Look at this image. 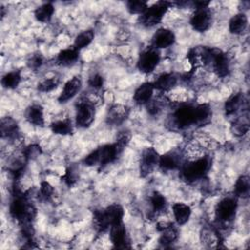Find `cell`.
I'll use <instances>...</instances> for the list:
<instances>
[{
  "instance_id": "obj_33",
  "label": "cell",
  "mask_w": 250,
  "mask_h": 250,
  "mask_svg": "<svg viewBox=\"0 0 250 250\" xmlns=\"http://www.w3.org/2000/svg\"><path fill=\"white\" fill-rule=\"evenodd\" d=\"M93 219H94V227L99 232H104L109 228V226L104 216L103 210H95Z\"/></svg>"
},
{
  "instance_id": "obj_30",
  "label": "cell",
  "mask_w": 250,
  "mask_h": 250,
  "mask_svg": "<svg viewBox=\"0 0 250 250\" xmlns=\"http://www.w3.org/2000/svg\"><path fill=\"white\" fill-rule=\"evenodd\" d=\"M21 80V72L19 70H15V71H10L8 73H6L5 75H3L2 79H1V84L5 89H16L20 82Z\"/></svg>"
},
{
  "instance_id": "obj_15",
  "label": "cell",
  "mask_w": 250,
  "mask_h": 250,
  "mask_svg": "<svg viewBox=\"0 0 250 250\" xmlns=\"http://www.w3.org/2000/svg\"><path fill=\"white\" fill-rule=\"evenodd\" d=\"M129 109L122 104H115L111 106L106 114V122L111 125L121 124L128 116Z\"/></svg>"
},
{
  "instance_id": "obj_39",
  "label": "cell",
  "mask_w": 250,
  "mask_h": 250,
  "mask_svg": "<svg viewBox=\"0 0 250 250\" xmlns=\"http://www.w3.org/2000/svg\"><path fill=\"white\" fill-rule=\"evenodd\" d=\"M249 130L248 121H236L232 126V132L236 136L245 135Z\"/></svg>"
},
{
  "instance_id": "obj_22",
  "label": "cell",
  "mask_w": 250,
  "mask_h": 250,
  "mask_svg": "<svg viewBox=\"0 0 250 250\" xmlns=\"http://www.w3.org/2000/svg\"><path fill=\"white\" fill-rule=\"evenodd\" d=\"M172 210H173L175 221L178 225H185L190 218L191 209L188 205L185 203H182V202L174 203L172 206Z\"/></svg>"
},
{
  "instance_id": "obj_24",
  "label": "cell",
  "mask_w": 250,
  "mask_h": 250,
  "mask_svg": "<svg viewBox=\"0 0 250 250\" xmlns=\"http://www.w3.org/2000/svg\"><path fill=\"white\" fill-rule=\"evenodd\" d=\"M248 24L247 16L244 13H238L234 15L229 22V32L232 34H240L242 33Z\"/></svg>"
},
{
  "instance_id": "obj_5",
  "label": "cell",
  "mask_w": 250,
  "mask_h": 250,
  "mask_svg": "<svg viewBox=\"0 0 250 250\" xmlns=\"http://www.w3.org/2000/svg\"><path fill=\"white\" fill-rule=\"evenodd\" d=\"M95 104L88 99H83L76 104L75 123L80 128L89 127L95 119Z\"/></svg>"
},
{
  "instance_id": "obj_18",
  "label": "cell",
  "mask_w": 250,
  "mask_h": 250,
  "mask_svg": "<svg viewBox=\"0 0 250 250\" xmlns=\"http://www.w3.org/2000/svg\"><path fill=\"white\" fill-rule=\"evenodd\" d=\"M154 86L152 82H145L141 84L134 93V101L138 104H146L152 98Z\"/></svg>"
},
{
  "instance_id": "obj_35",
  "label": "cell",
  "mask_w": 250,
  "mask_h": 250,
  "mask_svg": "<svg viewBox=\"0 0 250 250\" xmlns=\"http://www.w3.org/2000/svg\"><path fill=\"white\" fill-rule=\"evenodd\" d=\"M42 153V149L40 147L39 145L37 144H31L29 146H27L23 151L22 154L25 157L26 160H30V159H35L37 158L40 154Z\"/></svg>"
},
{
  "instance_id": "obj_32",
  "label": "cell",
  "mask_w": 250,
  "mask_h": 250,
  "mask_svg": "<svg viewBox=\"0 0 250 250\" xmlns=\"http://www.w3.org/2000/svg\"><path fill=\"white\" fill-rule=\"evenodd\" d=\"M249 177L242 175L240 176L234 185V193L236 196H241V197H246L249 192Z\"/></svg>"
},
{
  "instance_id": "obj_2",
  "label": "cell",
  "mask_w": 250,
  "mask_h": 250,
  "mask_svg": "<svg viewBox=\"0 0 250 250\" xmlns=\"http://www.w3.org/2000/svg\"><path fill=\"white\" fill-rule=\"evenodd\" d=\"M9 212L12 218L17 220L21 225L30 224L36 215V210L34 206L27 201L26 195L16 189L15 187L13 199L9 207Z\"/></svg>"
},
{
  "instance_id": "obj_13",
  "label": "cell",
  "mask_w": 250,
  "mask_h": 250,
  "mask_svg": "<svg viewBox=\"0 0 250 250\" xmlns=\"http://www.w3.org/2000/svg\"><path fill=\"white\" fill-rule=\"evenodd\" d=\"M175 34L167 28H159L152 36V45L155 49H165L175 42Z\"/></svg>"
},
{
  "instance_id": "obj_37",
  "label": "cell",
  "mask_w": 250,
  "mask_h": 250,
  "mask_svg": "<svg viewBox=\"0 0 250 250\" xmlns=\"http://www.w3.org/2000/svg\"><path fill=\"white\" fill-rule=\"evenodd\" d=\"M53 192H54L53 187L48 182H46V181L41 182L40 188H39V192H38L41 199L49 200L52 197Z\"/></svg>"
},
{
  "instance_id": "obj_9",
  "label": "cell",
  "mask_w": 250,
  "mask_h": 250,
  "mask_svg": "<svg viewBox=\"0 0 250 250\" xmlns=\"http://www.w3.org/2000/svg\"><path fill=\"white\" fill-rule=\"evenodd\" d=\"M159 155L153 147H146L143 150L140 161V175L145 178L149 175L156 164H158Z\"/></svg>"
},
{
  "instance_id": "obj_16",
  "label": "cell",
  "mask_w": 250,
  "mask_h": 250,
  "mask_svg": "<svg viewBox=\"0 0 250 250\" xmlns=\"http://www.w3.org/2000/svg\"><path fill=\"white\" fill-rule=\"evenodd\" d=\"M24 116H25V119L33 126L43 127L45 124L44 111H43V107L40 104L29 105L25 109Z\"/></svg>"
},
{
  "instance_id": "obj_21",
  "label": "cell",
  "mask_w": 250,
  "mask_h": 250,
  "mask_svg": "<svg viewBox=\"0 0 250 250\" xmlns=\"http://www.w3.org/2000/svg\"><path fill=\"white\" fill-rule=\"evenodd\" d=\"M79 58V51L74 47L62 50L57 56V62L62 66H69L74 64Z\"/></svg>"
},
{
  "instance_id": "obj_17",
  "label": "cell",
  "mask_w": 250,
  "mask_h": 250,
  "mask_svg": "<svg viewBox=\"0 0 250 250\" xmlns=\"http://www.w3.org/2000/svg\"><path fill=\"white\" fill-rule=\"evenodd\" d=\"M103 212L109 228L115 224L123 222L122 220L124 217V209L120 204H111L107 206L105 209H104Z\"/></svg>"
},
{
  "instance_id": "obj_38",
  "label": "cell",
  "mask_w": 250,
  "mask_h": 250,
  "mask_svg": "<svg viewBox=\"0 0 250 250\" xmlns=\"http://www.w3.org/2000/svg\"><path fill=\"white\" fill-rule=\"evenodd\" d=\"M62 180L68 186L71 187L73 186L76 181H77V173L76 170H74L72 167H68L65 170V173L63 174V176L62 177Z\"/></svg>"
},
{
  "instance_id": "obj_7",
  "label": "cell",
  "mask_w": 250,
  "mask_h": 250,
  "mask_svg": "<svg viewBox=\"0 0 250 250\" xmlns=\"http://www.w3.org/2000/svg\"><path fill=\"white\" fill-rule=\"evenodd\" d=\"M160 61V54L154 47L148 48L140 54L137 66L143 73H150L154 70Z\"/></svg>"
},
{
  "instance_id": "obj_11",
  "label": "cell",
  "mask_w": 250,
  "mask_h": 250,
  "mask_svg": "<svg viewBox=\"0 0 250 250\" xmlns=\"http://www.w3.org/2000/svg\"><path fill=\"white\" fill-rule=\"evenodd\" d=\"M158 231L161 232L159 243L167 247L174 243L178 238V229L171 222H159L156 226Z\"/></svg>"
},
{
  "instance_id": "obj_6",
  "label": "cell",
  "mask_w": 250,
  "mask_h": 250,
  "mask_svg": "<svg viewBox=\"0 0 250 250\" xmlns=\"http://www.w3.org/2000/svg\"><path fill=\"white\" fill-rule=\"evenodd\" d=\"M237 210V199L235 196H226L219 201L215 209L216 219L220 223L227 224L235 216Z\"/></svg>"
},
{
  "instance_id": "obj_27",
  "label": "cell",
  "mask_w": 250,
  "mask_h": 250,
  "mask_svg": "<svg viewBox=\"0 0 250 250\" xmlns=\"http://www.w3.org/2000/svg\"><path fill=\"white\" fill-rule=\"evenodd\" d=\"M54 12H55V8L53 4L48 2V3L42 4L41 6L35 9L34 17L38 21L47 22L52 19Z\"/></svg>"
},
{
  "instance_id": "obj_36",
  "label": "cell",
  "mask_w": 250,
  "mask_h": 250,
  "mask_svg": "<svg viewBox=\"0 0 250 250\" xmlns=\"http://www.w3.org/2000/svg\"><path fill=\"white\" fill-rule=\"evenodd\" d=\"M59 84V79L56 77H51V78H46L39 82L38 84V90L40 92H51L54 90Z\"/></svg>"
},
{
  "instance_id": "obj_25",
  "label": "cell",
  "mask_w": 250,
  "mask_h": 250,
  "mask_svg": "<svg viewBox=\"0 0 250 250\" xmlns=\"http://www.w3.org/2000/svg\"><path fill=\"white\" fill-rule=\"evenodd\" d=\"M52 132L57 135H70L73 132V126L71 123V120L68 118L62 119V120H57L53 122L50 126Z\"/></svg>"
},
{
  "instance_id": "obj_12",
  "label": "cell",
  "mask_w": 250,
  "mask_h": 250,
  "mask_svg": "<svg viewBox=\"0 0 250 250\" xmlns=\"http://www.w3.org/2000/svg\"><path fill=\"white\" fill-rule=\"evenodd\" d=\"M109 236L115 248H121V249L130 248L129 241L127 238V233H126V228L123 222L115 224L110 227Z\"/></svg>"
},
{
  "instance_id": "obj_41",
  "label": "cell",
  "mask_w": 250,
  "mask_h": 250,
  "mask_svg": "<svg viewBox=\"0 0 250 250\" xmlns=\"http://www.w3.org/2000/svg\"><path fill=\"white\" fill-rule=\"evenodd\" d=\"M104 77L99 73H95V74L91 75L88 80L89 86L95 90L101 89L104 86Z\"/></svg>"
},
{
  "instance_id": "obj_10",
  "label": "cell",
  "mask_w": 250,
  "mask_h": 250,
  "mask_svg": "<svg viewBox=\"0 0 250 250\" xmlns=\"http://www.w3.org/2000/svg\"><path fill=\"white\" fill-rule=\"evenodd\" d=\"M211 21L212 16L208 8L195 9L189 20V23L192 28L198 32L206 31L210 27Z\"/></svg>"
},
{
  "instance_id": "obj_26",
  "label": "cell",
  "mask_w": 250,
  "mask_h": 250,
  "mask_svg": "<svg viewBox=\"0 0 250 250\" xmlns=\"http://www.w3.org/2000/svg\"><path fill=\"white\" fill-rule=\"evenodd\" d=\"M243 103V93L238 92L230 96L225 103V112L227 115L235 113Z\"/></svg>"
},
{
  "instance_id": "obj_31",
  "label": "cell",
  "mask_w": 250,
  "mask_h": 250,
  "mask_svg": "<svg viewBox=\"0 0 250 250\" xmlns=\"http://www.w3.org/2000/svg\"><path fill=\"white\" fill-rule=\"evenodd\" d=\"M149 200H150V204H151V207L154 212L159 213L166 209L167 200L164 197V195L162 193H160L159 191H153L150 195Z\"/></svg>"
},
{
  "instance_id": "obj_3",
  "label": "cell",
  "mask_w": 250,
  "mask_h": 250,
  "mask_svg": "<svg viewBox=\"0 0 250 250\" xmlns=\"http://www.w3.org/2000/svg\"><path fill=\"white\" fill-rule=\"evenodd\" d=\"M210 166L211 162L208 157L198 158L183 165L182 176L187 182H195L207 174Z\"/></svg>"
},
{
  "instance_id": "obj_8",
  "label": "cell",
  "mask_w": 250,
  "mask_h": 250,
  "mask_svg": "<svg viewBox=\"0 0 250 250\" xmlns=\"http://www.w3.org/2000/svg\"><path fill=\"white\" fill-rule=\"evenodd\" d=\"M173 119L179 128H186L195 124V106L189 104L181 105L175 110Z\"/></svg>"
},
{
  "instance_id": "obj_19",
  "label": "cell",
  "mask_w": 250,
  "mask_h": 250,
  "mask_svg": "<svg viewBox=\"0 0 250 250\" xmlns=\"http://www.w3.org/2000/svg\"><path fill=\"white\" fill-rule=\"evenodd\" d=\"M181 156L176 151H169L161 156H159L158 165L162 170L170 171L175 170L181 165Z\"/></svg>"
},
{
  "instance_id": "obj_34",
  "label": "cell",
  "mask_w": 250,
  "mask_h": 250,
  "mask_svg": "<svg viewBox=\"0 0 250 250\" xmlns=\"http://www.w3.org/2000/svg\"><path fill=\"white\" fill-rule=\"evenodd\" d=\"M127 10L130 14L142 15L147 9V3L142 0H131L126 3Z\"/></svg>"
},
{
  "instance_id": "obj_29",
  "label": "cell",
  "mask_w": 250,
  "mask_h": 250,
  "mask_svg": "<svg viewBox=\"0 0 250 250\" xmlns=\"http://www.w3.org/2000/svg\"><path fill=\"white\" fill-rule=\"evenodd\" d=\"M94 36H95V33L92 29H87V30L80 32L79 34L76 35V37L74 39L73 47L76 50L80 51L81 49H83L91 44V42L94 39Z\"/></svg>"
},
{
  "instance_id": "obj_40",
  "label": "cell",
  "mask_w": 250,
  "mask_h": 250,
  "mask_svg": "<svg viewBox=\"0 0 250 250\" xmlns=\"http://www.w3.org/2000/svg\"><path fill=\"white\" fill-rule=\"evenodd\" d=\"M43 64V57L40 53L31 55L27 61V65L32 69H37Z\"/></svg>"
},
{
  "instance_id": "obj_1",
  "label": "cell",
  "mask_w": 250,
  "mask_h": 250,
  "mask_svg": "<svg viewBox=\"0 0 250 250\" xmlns=\"http://www.w3.org/2000/svg\"><path fill=\"white\" fill-rule=\"evenodd\" d=\"M130 141V135L123 132L113 144L104 145L92 152H90L84 159L83 162L88 166L100 165L101 167L112 163L121 154L124 147Z\"/></svg>"
},
{
  "instance_id": "obj_14",
  "label": "cell",
  "mask_w": 250,
  "mask_h": 250,
  "mask_svg": "<svg viewBox=\"0 0 250 250\" xmlns=\"http://www.w3.org/2000/svg\"><path fill=\"white\" fill-rule=\"evenodd\" d=\"M81 86H82V81H81L80 77H78V76L72 77L64 84V86L58 98V101L60 103H65V102L71 100L80 91Z\"/></svg>"
},
{
  "instance_id": "obj_4",
  "label": "cell",
  "mask_w": 250,
  "mask_h": 250,
  "mask_svg": "<svg viewBox=\"0 0 250 250\" xmlns=\"http://www.w3.org/2000/svg\"><path fill=\"white\" fill-rule=\"evenodd\" d=\"M172 3L167 1H158L151 6H148L147 9L140 15V22L141 24L151 27L159 23L166 14L167 10L170 8Z\"/></svg>"
},
{
  "instance_id": "obj_23",
  "label": "cell",
  "mask_w": 250,
  "mask_h": 250,
  "mask_svg": "<svg viewBox=\"0 0 250 250\" xmlns=\"http://www.w3.org/2000/svg\"><path fill=\"white\" fill-rule=\"evenodd\" d=\"M154 89L159 91H168L177 84V77L174 73H162L152 82Z\"/></svg>"
},
{
  "instance_id": "obj_28",
  "label": "cell",
  "mask_w": 250,
  "mask_h": 250,
  "mask_svg": "<svg viewBox=\"0 0 250 250\" xmlns=\"http://www.w3.org/2000/svg\"><path fill=\"white\" fill-rule=\"evenodd\" d=\"M212 115L211 107L208 104H201L195 106V124L204 125L209 122Z\"/></svg>"
},
{
  "instance_id": "obj_42",
  "label": "cell",
  "mask_w": 250,
  "mask_h": 250,
  "mask_svg": "<svg viewBox=\"0 0 250 250\" xmlns=\"http://www.w3.org/2000/svg\"><path fill=\"white\" fill-rule=\"evenodd\" d=\"M210 2L209 1H195L193 2V5L195 7V9H204V8H208Z\"/></svg>"
},
{
  "instance_id": "obj_20",
  "label": "cell",
  "mask_w": 250,
  "mask_h": 250,
  "mask_svg": "<svg viewBox=\"0 0 250 250\" xmlns=\"http://www.w3.org/2000/svg\"><path fill=\"white\" fill-rule=\"evenodd\" d=\"M0 128H1V135L3 138L15 139L18 137L20 133L19 125L17 121L10 116H7L1 119Z\"/></svg>"
}]
</instances>
